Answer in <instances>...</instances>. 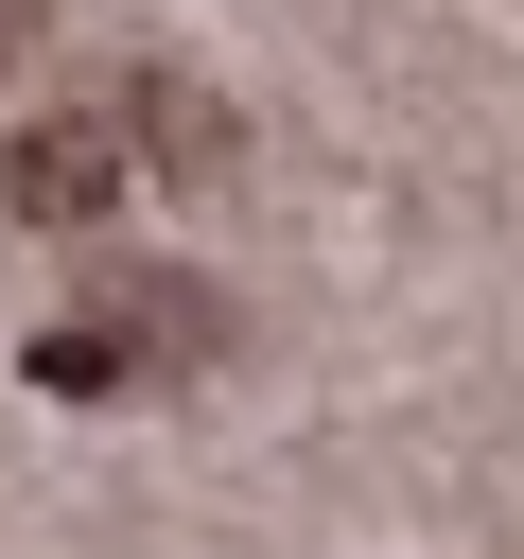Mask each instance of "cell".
<instances>
[{
    "instance_id": "1",
    "label": "cell",
    "mask_w": 524,
    "mask_h": 559,
    "mask_svg": "<svg viewBox=\"0 0 524 559\" xmlns=\"http://www.w3.org/2000/svg\"><path fill=\"white\" fill-rule=\"evenodd\" d=\"M210 332V297L192 280H105V314H70V332H35V384L52 402H105V384H140V367H175Z\"/></svg>"
},
{
    "instance_id": "2",
    "label": "cell",
    "mask_w": 524,
    "mask_h": 559,
    "mask_svg": "<svg viewBox=\"0 0 524 559\" xmlns=\"http://www.w3.org/2000/svg\"><path fill=\"white\" fill-rule=\"evenodd\" d=\"M105 192H122V122H105V105H52V122L0 157V210H17V227H87Z\"/></svg>"
},
{
    "instance_id": "3",
    "label": "cell",
    "mask_w": 524,
    "mask_h": 559,
    "mask_svg": "<svg viewBox=\"0 0 524 559\" xmlns=\"http://www.w3.org/2000/svg\"><path fill=\"white\" fill-rule=\"evenodd\" d=\"M0 52H17V0H0Z\"/></svg>"
}]
</instances>
